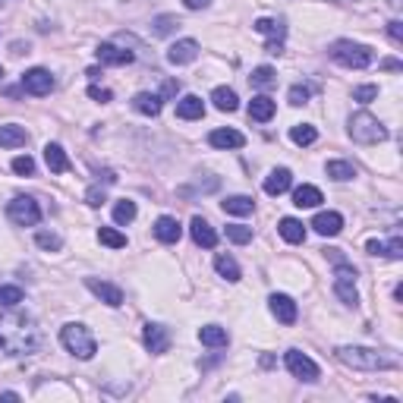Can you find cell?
Instances as JSON below:
<instances>
[{"instance_id":"obj_4","label":"cell","mask_w":403,"mask_h":403,"mask_svg":"<svg viewBox=\"0 0 403 403\" xmlns=\"http://www.w3.org/2000/svg\"><path fill=\"white\" fill-rule=\"evenodd\" d=\"M60 343L76 356V359H92V356L98 353V343H95V337H92V331L85 328V325H76V321L63 325Z\"/></svg>"},{"instance_id":"obj_17","label":"cell","mask_w":403,"mask_h":403,"mask_svg":"<svg viewBox=\"0 0 403 403\" xmlns=\"http://www.w3.org/2000/svg\"><path fill=\"white\" fill-rule=\"evenodd\" d=\"M98 60L101 63H110V67H126V63H132L136 57H132V51H120L117 44H98Z\"/></svg>"},{"instance_id":"obj_42","label":"cell","mask_w":403,"mask_h":403,"mask_svg":"<svg viewBox=\"0 0 403 403\" xmlns=\"http://www.w3.org/2000/svg\"><path fill=\"white\" fill-rule=\"evenodd\" d=\"M35 243H38V246H42V249H54V252L63 246V239L57 237V233H44V230L38 233V237H35Z\"/></svg>"},{"instance_id":"obj_40","label":"cell","mask_w":403,"mask_h":403,"mask_svg":"<svg viewBox=\"0 0 403 403\" xmlns=\"http://www.w3.org/2000/svg\"><path fill=\"white\" fill-rule=\"evenodd\" d=\"M151 26H155V35H171L173 28H180V19L177 16H157Z\"/></svg>"},{"instance_id":"obj_45","label":"cell","mask_w":403,"mask_h":403,"mask_svg":"<svg viewBox=\"0 0 403 403\" xmlns=\"http://www.w3.org/2000/svg\"><path fill=\"white\" fill-rule=\"evenodd\" d=\"M85 202H89L92 208H101V205H104V189H98V186H92V189L85 192Z\"/></svg>"},{"instance_id":"obj_25","label":"cell","mask_w":403,"mask_h":403,"mask_svg":"<svg viewBox=\"0 0 403 403\" xmlns=\"http://www.w3.org/2000/svg\"><path fill=\"white\" fill-rule=\"evenodd\" d=\"M44 161H48L51 173H63V171H69V157H67V151H63L57 142H48V145H44Z\"/></svg>"},{"instance_id":"obj_8","label":"cell","mask_w":403,"mask_h":403,"mask_svg":"<svg viewBox=\"0 0 403 403\" xmlns=\"http://www.w3.org/2000/svg\"><path fill=\"white\" fill-rule=\"evenodd\" d=\"M284 362H287V369L293 378H300V381H318V366H315L312 359H309L302 350H287V356H284Z\"/></svg>"},{"instance_id":"obj_28","label":"cell","mask_w":403,"mask_h":403,"mask_svg":"<svg viewBox=\"0 0 403 403\" xmlns=\"http://www.w3.org/2000/svg\"><path fill=\"white\" fill-rule=\"evenodd\" d=\"M221 208H224V214H237V218H243V214L255 212V202L249 196H227L224 202H221Z\"/></svg>"},{"instance_id":"obj_1","label":"cell","mask_w":403,"mask_h":403,"mask_svg":"<svg viewBox=\"0 0 403 403\" xmlns=\"http://www.w3.org/2000/svg\"><path fill=\"white\" fill-rule=\"evenodd\" d=\"M42 343V334L35 328L32 315L7 312L0 315V350L7 356H32Z\"/></svg>"},{"instance_id":"obj_13","label":"cell","mask_w":403,"mask_h":403,"mask_svg":"<svg viewBox=\"0 0 403 403\" xmlns=\"http://www.w3.org/2000/svg\"><path fill=\"white\" fill-rule=\"evenodd\" d=\"M189 233H192V239H196V246H202V249L218 246V233H214V227L208 224L205 218H198V214L189 221Z\"/></svg>"},{"instance_id":"obj_29","label":"cell","mask_w":403,"mask_h":403,"mask_svg":"<svg viewBox=\"0 0 403 403\" xmlns=\"http://www.w3.org/2000/svg\"><path fill=\"white\" fill-rule=\"evenodd\" d=\"M255 32H259V35H268L271 42H284V35H287V26H284V19H268V16H261V19H255Z\"/></svg>"},{"instance_id":"obj_18","label":"cell","mask_w":403,"mask_h":403,"mask_svg":"<svg viewBox=\"0 0 403 403\" xmlns=\"http://www.w3.org/2000/svg\"><path fill=\"white\" fill-rule=\"evenodd\" d=\"M155 237L161 239V243H177V239L183 237V227H180L177 218L164 214V218H157V221H155Z\"/></svg>"},{"instance_id":"obj_20","label":"cell","mask_w":403,"mask_h":403,"mask_svg":"<svg viewBox=\"0 0 403 403\" xmlns=\"http://www.w3.org/2000/svg\"><path fill=\"white\" fill-rule=\"evenodd\" d=\"M208 142H212L214 148H243V145H246V136L237 130H214L212 136H208Z\"/></svg>"},{"instance_id":"obj_38","label":"cell","mask_w":403,"mask_h":403,"mask_svg":"<svg viewBox=\"0 0 403 403\" xmlns=\"http://www.w3.org/2000/svg\"><path fill=\"white\" fill-rule=\"evenodd\" d=\"M98 239H101L104 246H110V249H123L126 246V237L120 230H114V227H101V230H98Z\"/></svg>"},{"instance_id":"obj_27","label":"cell","mask_w":403,"mask_h":403,"mask_svg":"<svg viewBox=\"0 0 403 403\" xmlns=\"http://www.w3.org/2000/svg\"><path fill=\"white\" fill-rule=\"evenodd\" d=\"M26 142H28L26 126H16V123L0 126V145H3V148H22Z\"/></svg>"},{"instance_id":"obj_9","label":"cell","mask_w":403,"mask_h":403,"mask_svg":"<svg viewBox=\"0 0 403 403\" xmlns=\"http://www.w3.org/2000/svg\"><path fill=\"white\" fill-rule=\"evenodd\" d=\"M51 89H54V76H51V69L35 67L22 76V92H28V95L42 98V95H51Z\"/></svg>"},{"instance_id":"obj_2","label":"cell","mask_w":403,"mask_h":403,"mask_svg":"<svg viewBox=\"0 0 403 403\" xmlns=\"http://www.w3.org/2000/svg\"><path fill=\"white\" fill-rule=\"evenodd\" d=\"M337 359L350 369H359V372H381V369H397V359L394 356H384L378 350L369 347H337Z\"/></svg>"},{"instance_id":"obj_32","label":"cell","mask_w":403,"mask_h":403,"mask_svg":"<svg viewBox=\"0 0 403 403\" xmlns=\"http://www.w3.org/2000/svg\"><path fill=\"white\" fill-rule=\"evenodd\" d=\"M249 83H252L255 89H271V85H277V73H274L271 67H255L252 76H249Z\"/></svg>"},{"instance_id":"obj_41","label":"cell","mask_w":403,"mask_h":403,"mask_svg":"<svg viewBox=\"0 0 403 403\" xmlns=\"http://www.w3.org/2000/svg\"><path fill=\"white\" fill-rule=\"evenodd\" d=\"M13 173H19V177H32V173H35V161L28 155L13 157Z\"/></svg>"},{"instance_id":"obj_21","label":"cell","mask_w":403,"mask_h":403,"mask_svg":"<svg viewBox=\"0 0 403 403\" xmlns=\"http://www.w3.org/2000/svg\"><path fill=\"white\" fill-rule=\"evenodd\" d=\"M274 110H277V104H274L268 95H255L252 101H249V117L259 120V123H268V120L274 117Z\"/></svg>"},{"instance_id":"obj_30","label":"cell","mask_w":403,"mask_h":403,"mask_svg":"<svg viewBox=\"0 0 403 403\" xmlns=\"http://www.w3.org/2000/svg\"><path fill=\"white\" fill-rule=\"evenodd\" d=\"M277 230L287 243H302V239H306V227H302V221H296V218H280Z\"/></svg>"},{"instance_id":"obj_19","label":"cell","mask_w":403,"mask_h":403,"mask_svg":"<svg viewBox=\"0 0 403 403\" xmlns=\"http://www.w3.org/2000/svg\"><path fill=\"white\" fill-rule=\"evenodd\" d=\"M290 186H293V173H290L287 167H277V171H271L265 177V192H268V196H280V192H287Z\"/></svg>"},{"instance_id":"obj_37","label":"cell","mask_w":403,"mask_h":403,"mask_svg":"<svg viewBox=\"0 0 403 403\" xmlns=\"http://www.w3.org/2000/svg\"><path fill=\"white\" fill-rule=\"evenodd\" d=\"M290 139H293L296 145H312L315 139H318V130L309 126V123H296L293 130H290Z\"/></svg>"},{"instance_id":"obj_33","label":"cell","mask_w":403,"mask_h":403,"mask_svg":"<svg viewBox=\"0 0 403 403\" xmlns=\"http://www.w3.org/2000/svg\"><path fill=\"white\" fill-rule=\"evenodd\" d=\"M214 268H218V274L227 277L230 284H237V280L243 277V274H239V265L230 259V255H218V259H214Z\"/></svg>"},{"instance_id":"obj_23","label":"cell","mask_w":403,"mask_h":403,"mask_svg":"<svg viewBox=\"0 0 403 403\" xmlns=\"http://www.w3.org/2000/svg\"><path fill=\"white\" fill-rule=\"evenodd\" d=\"M164 98L161 95H151V92H139L136 98H132V108L139 110V114H145V117H157L161 114V108H164Z\"/></svg>"},{"instance_id":"obj_24","label":"cell","mask_w":403,"mask_h":403,"mask_svg":"<svg viewBox=\"0 0 403 403\" xmlns=\"http://www.w3.org/2000/svg\"><path fill=\"white\" fill-rule=\"evenodd\" d=\"M198 341L205 343V347H227L230 343V334H227V328H221V325H205V328H198Z\"/></svg>"},{"instance_id":"obj_5","label":"cell","mask_w":403,"mask_h":403,"mask_svg":"<svg viewBox=\"0 0 403 403\" xmlns=\"http://www.w3.org/2000/svg\"><path fill=\"white\" fill-rule=\"evenodd\" d=\"M372 48L366 44H356V42H334L331 44V60H337L341 67H350V69H366L372 63Z\"/></svg>"},{"instance_id":"obj_44","label":"cell","mask_w":403,"mask_h":403,"mask_svg":"<svg viewBox=\"0 0 403 403\" xmlns=\"http://www.w3.org/2000/svg\"><path fill=\"white\" fill-rule=\"evenodd\" d=\"M306 101H309V89L306 85H293V89H290V104L300 108V104H306Z\"/></svg>"},{"instance_id":"obj_22","label":"cell","mask_w":403,"mask_h":403,"mask_svg":"<svg viewBox=\"0 0 403 403\" xmlns=\"http://www.w3.org/2000/svg\"><path fill=\"white\" fill-rule=\"evenodd\" d=\"M325 198H321V189H315V186L302 183L293 189V205L296 208H318Z\"/></svg>"},{"instance_id":"obj_51","label":"cell","mask_w":403,"mask_h":403,"mask_svg":"<svg viewBox=\"0 0 403 403\" xmlns=\"http://www.w3.org/2000/svg\"><path fill=\"white\" fill-rule=\"evenodd\" d=\"M0 76H3V67H0Z\"/></svg>"},{"instance_id":"obj_50","label":"cell","mask_w":403,"mask_h":403,"mask_svg":"<svg viewBox=\"0 0 403 403\" xmlns=\"http://www.w3.org/2000/svg\"><path fill=\"white\" fill-rule=\"evenodd\" d=\"M381 67H384V69H394V73H397V69H400V63H397V60H384Z\"/></svg>"},{"instance_id":"obj_46","label":"cell","mask_w":403,"mask_h":403,"mask_svg":"<svg viewBox=\"0 0 403 403\" xmlns=\"http://www.w3.org/2000/svg\"><path fill=\"white\" fill-rule=\"evenodd\" d=\"M388 35H391V38H394L397 44H400V42H403V22H400V19L388 22Z\"/></svg>"},{"instance_id":"obj_43","label":"cell","mask_w":403,"mask_h":403,"mask_svg":"<svg viewBox=\"0 0 403 403\" xmlns=\"http://www.w3.org/2000/svg\"><path fill=\"white\" fill-rule=\"evenodd\" d=\"M353 98L359 104H369V101H375L378 98V85H359V89L353 92Z\"/></svg>"},{"instance_id":"obj_10","label":"cell","mask_w":403,"mask_h":403,"mask_svg":"<svg viewBox=\"0 0 403 403\" xmlns=\"http://www.w3.org/2000/svg\"><path fill=\"white\" fill-rule=\"evenodd\" d=\"M85 287H89L101 302H108L110 309L123 306V290L117 287V284H108V280H98V277H85Z\"/></svg>"},{"instance_id":"obj_26","label":"cell","mask_w":403,"mask_h":403,"mask_svg":"<svg viewBox=\"0 0 403 403\" xmlns=\"http://www.w3.org/2000/svg\"><path fill=\"white\" fill-rule=\"evenodd\" d=\"M366 249H369V255H384V259H403V243L400 239H391V243H378V239H369L366 243Z\"/></svg>"},{"instance_id":"obj_31","label":"cell","mask_w":403,"mask_h":403,"mask_svg":"<svg viewBox=\"0 0 403 403\" xmlns=\"http://www.w3.org/2000/svg\"><path fill=\"white\" fill-rule=\"evenodd\" d=\"M212 101H214V108H218V110H224V114H233V110L239 108L237 92H233V89H224V85L212 92Z\"/></svg>"},{"instance_id":"obj_49","label":"cell","mask_w":403,"mask_h":403,"mask_svg":"<svg viewBox=\"0 0 403 403\" xmlns=\"http://www.w3.org/2000/svg\"><path fill=\"white\" fill-rule=\"evenodd\" d=\"M180 92V83H164V95H177Z\"/></svg>"},{"instance_id":"obj_12","label":"cell","mask_w":403,"mask_h":403,"mask_svg":"<svg viewBox=\"0 0 403 403\" xmlns=\"http://www.w3.org/2000/svg\"><path fill=\"white\" fill-rule=\"evenodd\" d=\"M268 309H271V315L280 325H293L296 321V302L290 300L287 293H274L271 300H268Z\"/></svg>"},{"instance_id":"obj_6","label":"cell","mask_w":403,"mask_h":403,"mask_svg":"<svg viewBox=\"0 0 403 403\" xmlns=\"http://www.w3.org/2000/svg\"><path fill=\"white\" fill-rule=\"evenodd\" d=\"M7 218L13 221L16 227H35L38 221H42V208H38V202L28 196H16L13 202L7 205Z\"/></svg>"},{"instance_id":"obj_3","label":"cell","mask_w":403,"mask_h":403,"mask_svg":"<svg viewBox=\"0 0 403 403\" xmlns=\"http://www.w3.org/2000/svg\"><path fill=\"white\" fill-rule=\"evenodd\" d=\"M350 139L359 142V145H378V142L388 139V130H384V123L378 120V117L359 110V114L350 117Z\"/></svg>"},{"instance_id":"obj_47","label":"cell","mask_w":403,"mask_h":403,"mask_svg":"<svg viewBox=\"0 0 403 403\" xmlns=\"http://www.w3.org/2000/svg\"><path fill=\"white\" fill-rule=\"evenodd\" d=\"M89 98H95V101H110V92L108 89H98V85H92V89H89Z\"/></svg>"},{"instance_id":"obj_11","label":"cell","mask_w":403,"mask_h":403,"mask_svg":"<svg viewBox=\"0 0 403 403\" xmlns=\"http://www.w3.org/2000/svg\"><path fill=\"white\" fill-rule=\"evenodd\" d=\"M142 341H145V350L155 356L167 353V347H171V334H167L164 325H155V321H148L142 331Z\"/></svg>"},{"instance_id":"obj_34","label":"cell","mask_w":403,"mask_h":403,"mask_svg":"<svg viewBox=\"0 0 403 403\" xmlns=\"http://www.w3.org/2000/svg\"><path fill=\"white\" fill-rule=\"evenodd\" d=\"M328 177L331 180H337V183H343V180H353L356 177V167L350 164V161H328Z\"/></svg>"},{"instance_id":"obj_39","label":"cell","mask_w":403,"mask_h":403,"mask_svg":"<svg viewBox=\"0 0 403 403\" xmlns=\"http://www.w3.org/2000/svg\"><path fill=\"white\" fill-rule=\"evenodd\" d=\"M224 233H227V239H230V243H237V246H243V243H249V239H252V227H243V224H230Z\"/></svg>"},{"instance_id":"obj_36","label":"cell","mask_w":403,"mask_h":403,"mask_svg":"<svg viewBox=\"0 0 403 403\" xmlns=\"http://www.w3.org/2000/svg\"><path fill=\"white\" fill-rule=\"evenodd\" d=\"M22 302V287H13V284H0V306L3 309H16Z\"/></svg>"},{"instance_id":"obj_48","label":"cell","mask_w":403,"mask_h":403,"mask_svg":"<svg viewBox=\"0 0 403 403\" xmlns=\"http://www.w3.org/2000/svg\"><path fill=\"white\" fill-rule=\"evenodd\" d=\"M186 3V10H205V7H212V0H183Z\"/></svg>"},{"instance_id":"obj_35","label":"cell","mask_w":403,"mask_h":403,"mask_svg":"<svg viewBox=\"0 0 403 403\" xmlns=\"http://www.w3.org/2000/svg\"><path fill=\"white\" fill-rule=\"evenodd\" d=\"M114 221L117 224H132V221H136V202L120 198V202L114 205Z\"/></svg>"},{"instance_id":"obj_14","label":"cell","mask_w":403,"mask_h":403,"mask_svg":"<svg viewBox=\"0 0 403 403\" xmlns=\"http://www.w3.org/2000/svg\"><path fill=\"white\" fill-rule=\"evenodd\" d=\"M198 57V42H192V38H183V42L171 44V51H167V60L173 63V67H186V63H192Z\"/></svg>"},{"instance_id":"obj_15","label":"cell","mask_w":403,"mask_h":403,"mask_svg":"<svg viewBox=\"0 0 403 403\" xmlns=\"http://www.w3.org/2000/svg\"><path fill=\"white\" fill-rule=\"evenodd\" d=\"M312 227H315V233H321V237H337V233L343 230V218L337 212H318L312 218Z\"/></svg>"},{"instance_id":"obj_16","label":"cell","mask_w":403,"mask_h":403,"mask_svg":"<svg viewBox=\"0 0 403 403\" xmlns=\"http://www.w3.org/2000/svg\"><path fill=\"white\" fill-rule=\"evenodd\" d=\"M177 117L180 120H202L205 117V101L198 95H183L177 101Z\"/></svg>"},{"instance_id":"obj_7","label":"cell","mask_w":403,"mask_h":403,"mask_svg":"<svg viewBox=\"0 0 403 403\" xmlns=\"http://www.w3.org/2000/svg\"><path fill=\"white\" fill-rule=\"evenodd\" d=\"M334 293L341 296L343 306H356L359 302V293H356V268L347 265V261H337V268H334Z\"/></svg>"}]
</instances>
